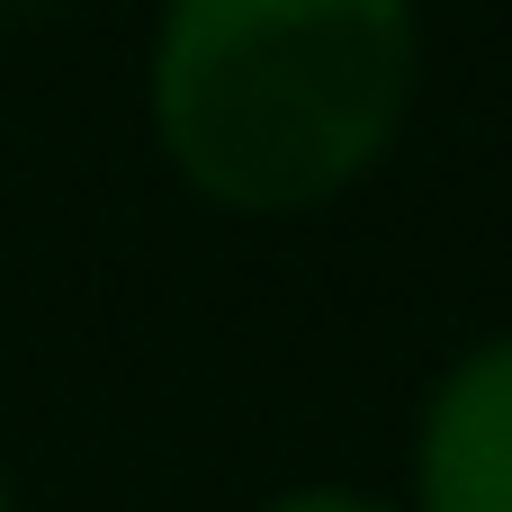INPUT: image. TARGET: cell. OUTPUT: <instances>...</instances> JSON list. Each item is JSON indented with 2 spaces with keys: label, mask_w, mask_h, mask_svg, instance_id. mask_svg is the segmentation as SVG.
I'll list each match as a JSON object with an SVG mask.
<instances>
[{
  "label": "cell",
  "mask_w": 512,
  "mask_h": 512,
  "mask_svg": "<svg viewBox=\"0 0 512 512\" xmlns=\"http://www.w3.org/2000/svg\"><path fill=\"white\" fill-rule=\"evenodd\" d=\"M414 0H171L153 36V135L234 216L342 198L405 126Z\"/></svg>",
  "instance_id": "1"
},
{
  "label": "cell",
  "mask_w": 512,
  "mask_h": 512,
  "mask_svg": "<svg viewBox=\"0 0 512 512\" xmlns=\"http://www.w3.org/2000/svg\"><path fill=\"white\" fill-rule=\"evenodd\" d=\"M414 504L423 512H512V333L477 342L423 414L414 441Z\"/></svg>",
  "instance_id": "2"
},
{
  "label": "cell",
  "mask_w": 512,
  "mask_h": 512,
  "mask_svg": "<svg viewBox=\"0 0 512 512\" xmlns=\"http://www.w3.org/2000/svg\"><path fill=\"white\" fill-rule=\"evenodd\" d=\"M261 512H396V504L351 495V486H306V495H279V504H261Z\"/></svg>",
  "instance_id": "3"
},
{
  "label": "cell",
  "mask_w": 512,
  "mask_h": 512,
  "mask_svg": "<svg viewBox=\"0 0 512 512\" xmlns=\"http://www.w3.org/2000/svg\"><path fill=\"white\" fill-rule=\"evenodd\" d=\"M0 512H9V477H0Z\"/></svg>",
  "instance_id": "4"
}]
</instances>
